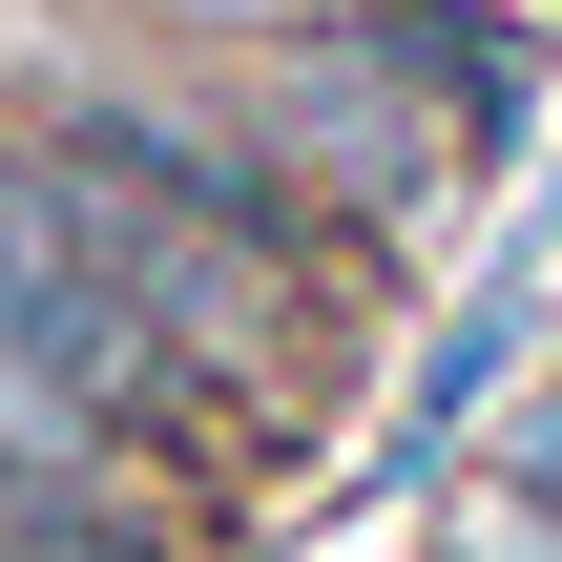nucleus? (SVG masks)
Returning a JSON list of instances; mask_svg holds the SVG:
<instances>
[{
  "label": "nucleus",
  "mask_w": 562,
  "mask_h": 562,
  "mask_svg": "<svg viewBox=\"0 0 562 562\" xmlns=\"http://www.w3.org/2000/svg\"><path fill=\"white\" fill-rule=\"evenodd\" d=\"M229 104H250V125L313 167V209H334L355 250H396V271H417V229L480 188V167L438 146V104H417V83H375V42H355V21H313V42H250V63H229Z\"/></svg>",
  "instance_id": "2"
},
{
  "label": "nucleus",
  "mask_w": 562,
  "mask_h": 562,
  "mask_svg": "<svg viewBox=\"0 0 562 562\" xmlns=\"http://www.w3.org/2000/svg\"><path fill=\"white\" fill-rule=\"evenodd\" d=\"M0 355H21V375H63V396H83L125 459H167L209 521H250V501L292 480V438H271V417H250V396H229V375H209L125 271H104V229H83L21 146H0Z\"/></svg>",
  "instance_id": "1"
},
{
  "label": "nucleus",
  "mask_w": 562,
  "mask_h": 562,
  "mask_svg": "<svg viewBox=\"0 0 562 562\" xmlns=\"http://www.w3.org/2000/svg\"><path fill=\"white\" fill-rule=\"evenodd\" d=\"M125 42H188V63H250V42H313L334 0H104Z\"/></svg>",
  "instance_id": "4"
},
{
  "label": "nucleus",
  "mask_w": 562,
  "mask_h": 562,
  "mask_svg": "<svg viewBox=\"0 0 562 562\" xmlns=\"http://www.w3.org/2000/svg\"><path fill=\"white\" fill-rule=\"evenodd\" d=\"M334 21L375 42V83L438 104L459 167H521L542 146V0H334Z\"/></svg>",
  "instance_id": "3"
},
{
  "label": "nucleus",
  "mask_w": 562,
  "mask_h": 562,
  "mask_svg": "<svg viewBox=\"0 0 562 562\" xmlns=\"http://www.w3.org/2000/svg\"><path fill=\"white\" fill-rule=\"evenodd\" d=\"M438 562H562V501H521V480L480 459V480L438 501Z\"/></svg>",
  "instance_id": "5"
}]
</instances>
